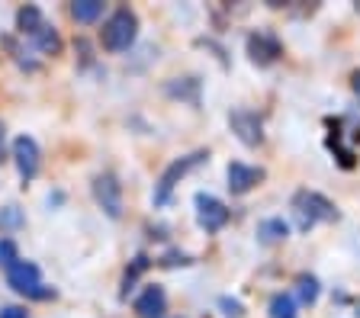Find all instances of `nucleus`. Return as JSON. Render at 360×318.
I'll return each mask as SVG.
<instances>
[{"label": "nucleus", "mask_w": 360, "mask_h": 318, "mask_svg": "<svg viewBox=\"0 0 360 318\" xmlns=\"http://www.w3.org/2000/svg\"><path fill=\"white\" fill-rule=\"evenodd\" d=\"M16 26H20V32H26V36H36V32L45 26L42 10L39 7H20V13H16Z\"/></svg>", "instance_id": "obj_14"}, {"label": "nucleus", "mask_w": 360, "mask_h": 318, "mask_svg": "<svg viewBox=\"0 0 360 318\" xmlns=\"http://www.w3.org/2000/svg\"><path fill=\"white\" fill-rule=\"evenodd\" d=\"M219 309H222V315H229V318L245 315V305H241L238 299H232V296H222V299H219Z\"/></svg>", "instance_id": "obj_18"}, {"label": "nucleus", "mask_w": 360, "mask_h": 318, "mask_svg": "<svg viewBox=\"0 0 360 318\" xmlns=\"http://www.w3.org/2000/svg\"><path fill=\"white\" fill-rule=\"evenodd\" d=\"M0 161H4V126H0Z\"/></svg>", "instance_id": "obj_23"}, {"label": "nucleus", "mask_w": 360, "mask_h": 318, "mask_svg": "<svg viewBox=\"0 0 360 318\" xmlns=\"http://www.w3.org/2000/svg\"><path fill=\"white\" fill-rule=\"evenodd\" d=\"M351 91H354V97H357V103H360V71H354L351 74Z\"/></svg>", "instance_id": "obj_22"}, {"label": "nucleus", "mask_w": 360, "mask_h": 318, "mask_svg": "<svg viewBox=\"0 0 360 318\" xmlns=\"http://www.w3.org/2000/svg\"><path fill=\"white\" fill-rule=\"evenodd\" d=\"M0 318H26V309H20V305H7V309H0Z\"/></svg>", "instance_id": "obj_21"}, {"label": "nucleus", "mask_w": 360, "mask_h": 318, "mask_svg": "<svg viewBox=\"0 0 360 318\" xmlns=\"http://www.w3.org/2000/svg\"><path fill=\"white\" fill-rule=\"evenodd\" d=\"M0 225H4V228H16V225H22L20 209H16V206H4V209H0Z\"/></svg>", "instance_id": "obj_19"}, {"label": "nucleus", "mask_w": 360, "mask_h": 318, "mask_svg": "<svg viewBox=\"0 0 360 318\" xmlns=\"http://www.w3.org/2000/svg\"><path fill=\"white\" fill-rule=\"evenodd\" d=\"M94 199H97L100 209H103L110 219H120L122 216V187L112 174L94 177Z\"/></svg>", "instance_id": "obj_5"}, {"label": "nucleus", "mask_w": 360, "mask_h": 318, "mask_svg": "<svg viewBox=\"0 0 360 318\" xmlns=\"http://www.w3.org/2000/svg\"><path fill=\"white\" fill-rule=\"evenodd\" d=\"M135 312L142 318H165L167 312V296L161 286H148L139 299H135Z\"/></svg>", "instance_id": "obj_10"}, {"label": "nucleus", "mask_w": 360, "mask_h": 318, "mask_svg": "<svg viewBox=\"0 0 360 318\" xmlns=\"http://www.w3.org/2000/svg\"><path fill=\"white\" fill-rule=\"evenodd\" d=\"M103 13V0H75L71 4V16L77 23H97Z\"/></svg>", "instance_id": "obj_13"}, {"label": "nucleus", "mask_w": 360, "mask_h": 318, "mask_svg": "<svg viewBox=\"0 0 360 318\" xmlns=\"http://www.w3.org/2000/svg\"><path fill=\"white\" fill-rule=\"evenodd\" d=\"M7 283L22 296H32V299H45L49 289H42V273L32 260H16L7 270Z\"/></svg>", "instance_id": "obj_4"}, {"label": "nucleus", "mask_w": 360, "mask_h": 318, "mask_svg": "<svg viewBox=\"0 0 360 318\" xmlns=\"http://www.w3.org/2000/svg\"><path fill=\"white\" fill-rule=\"evenodd\" d=\"M270 318H296V303H292V296L286 293H277L270 299Z\"/></svg>", "instance_id": "obj_17"}, {"label": "nucleus", "mask_w": 360, "mask_h": 318, "mask_svg": "<svg viewBox=\"0 0 360 318\" xmlns=\"http://www.w3.org/2000/svg\"><path fill=\"white\" fill-rule=\"evenodd\" d=\"M292 209L300 216V228L309 232L315 222H335L338 219V209L331 199H325L322 193H312V190H300L296 199H292Z\"/></svg>", "instance_id": "obj_2"}, {"label": "nucleus", "mask_w": 360, "mask_h": 318, "mask_svg": "<svg viewBox=\"0 0 360 318\" xmlns=\"http://www.w3.org/2000/svg\"><path fill=\"white\" fill-rule=\"evenodd\" d=\"M296 293H300V303L302 305H315V299H319V280H315L312 273H302L300 280H296Z\"/></svg>", "instance_id": "obj_16"}, {"label": "nucleus", "mask_w": 360, "mask_h": 318, "mask_svg": "<svg viewBox=\"0 0 360 318\" xmlns=\"http://www.w3.org/2000/svg\"><path fill=\"white\" fill-rule=\"evenodd\" d=\"M196 222L206 232H219L229 222V209H225L222 199L210 197V193H196Z\"/></svg>", "instance_id": "obj_6"}, {"label": "nucleus", "mask_w": 360, "mask_h": 318, "mask_svg": "<svg viewBox=\"0 0 360 318\" xmlns=\"http://www.w3.org/2000/svg\"><path fill=\"white\" fill-rule=\"evenodd\" d=\"M264 180V171L261 167H251V164H241V161H232L229 164V190H232L235 197H245L257 183Z\"/></svg>", "instance_id": "obj_9"}, {"label": "nucleus", "mask_w": 360, "mask_h": 318, "mask_svg": "<svg viewBox=\"0 0 360 318\" xmlns=\"http://www.w3.org/2000/svg\"><path fill=\"white\" fill-rule=\"evenodd\" d=\"M229 126H232V132L238 135V142H245L248 148H257V145L264 142L261 119H257V113H251V110H235V113L229 116Z\"/></svg>", "instance_id": "obj_7"}, {"label": "nucleus", "mask_w": 360, "mask_h": 318, "mask_svg": "<svg viewBox=\"0 0 360 318\" xmlns=\"http://www.w3.org/2000/svg\"><path fill=\"white\" fill-rule=\"evenodd\" d=\"M286 235H290V225H286L283 219H264L261 225H257V238H261L264 244L286 241Z\"/></svg>", "instance_id": "obj_12"}, {"label": "nucleus", "mask_w": 360, "mask_h": 318, "mask_svg": "<svg viewBox=\"0 0 360 318\" xmlns=\"http://www.w3.org/2000/svg\"><path fill=\"white\" fill-rule=\"evenodd\" d=\"M39 145H36V138H30V135H20L13 142V161H16V171H20V177H22V183L26 180H32V177L39 174Z\"/></svg>", "instance_id": "obj_8"}, {"label": "nucleus", "mask_w": 360, "mask_h": 318, "mask_svg": "<svg viewBox=\"0 0 360 318\" xmlns=\"http://www.w3.org/2000/svg\"><path fill=\"white\" fill-rule=\"evenodd\" d=\"M357 138H360V129H357Z\"/></svg>", "instance_id": "obj_24"}, {"label": "nucleus", "mask_w": 360, "mask_h": 318, "mask_svg": "<svg viewBox=\"0 0 360 318\" xmlns=\"http://www.w3.org/2000/svg\"><path fill=\"white\" fill-rule=\"evenodd\" d=\"M135 36H139V16H135L129 7L116 10V13L103 23V32H100L106 52H126V48H132Z\"/></svg>", "instance_id": "obj_1"}, {"label": "nucleus", "mask_w": 360, "mask_h": 318, "mask_svg": "<svg viewBox=\"0 0 360 318\" xmlns=\"http://www.w3.org/2000/svg\"><path fill=\"white\" fill-rule=\"evenodd\" d=\"M16 260H20V258H16V244L13 241H0V264L10 270Z\"/></svg>", "instance_id": "obj_20"}, {"label": "nucleus", "mask_w": 360, "mask_h": 318, "mask_svg": "<svg viewBox=\"0 0 360 318\" xmlns=\"http://www.w3.org/2000/svg\"><path fill=\"white\" fill-rule=\"evenodd\" d=\"M210 158L206 152H193V154H187V158H180V161H174L171 167H167L165 174H161V180H158V187H155V206H165L167 199H171V193H174V187H177L184 177L193 171V167H200L202 161Z\"/></svg>", "instance_id": "obj_3"}, {"label": "nucleus", "mask_w": 360, "mask_h": 318, "mask_svg": "<svg viewBox=\"0 0 360 318\" xmlns=\"http://www.w3.org/2000/svg\"><path fill=\"white\" fill-rule=\"evenodd\" d=\"M248 55H251V61H257V65H270V61L280 55L277 39H270L267 32H257V36L248 39Z\"/></svg>", "instance_id": "obj_11"}, {"label": "nucleus", "mask_w": 360, "mask_h": 318, "mask_svg": "<svg viewBox=\"0 0 360 318\" xmlns=\"http://www.w3.org/2000/svg\"><path fill=\"white\" fill-rule=\"evenodd\" d=\"M32 42H36V48L45 52V55H58L61 52V36L55 29H49V26H42V29L32 36Z\"/></svg>", "instance_id": "obj_15"}]
</instances>
